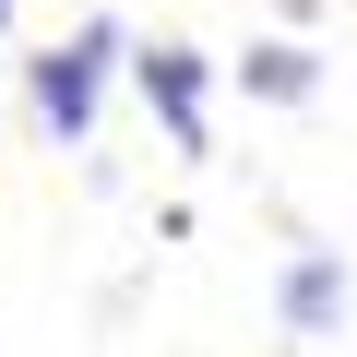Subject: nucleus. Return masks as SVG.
<instances>
[{
    "mask_svg": "<svg viewBox=\"0 0 357 357\" xmlns=\"http://www.w3.org/2000/svg\"><path fill=\"white\" fill-rule=\"evenodd\" d=\"M107 72H119V24H72V36H60V48L24 72V96H36V119H48L60 143H84V131H96Z\"/></svg>",
    "mask_w": 357,
    "mask_h": 357,
    "instance_id": "obj_1",
    "label": "nucleus"
},
{
    "mask_svg": "<svg viewBox=\"0 0 357 357\" xmlns=\"http://www.w3.org/2000/svg\"><path fill=\"white\" fill-rule=\"evenodd\" d=\"M131 72H143V107L167 119V143L203 155V48H143Z\"/></svg>",
    "mask_w": 357,
    "mask_h": 357,
    "instance_id": "obj_2",
    "label": "nucleus"
},
{
    "mask_svg": "<svg viewBox=\"0 0 357 357\" xmlns=\"http://www.w3.org/2000/svg\"><path fill=\"white\" fill-rule=\"evenodd\" d=\"M274 310H286V333H333L345 321V250H298L286 286H274Z\"/></svg>",
    "mask_w": 357,
    "mask_h": 357,
    "instance_id": "obj_3",
    "label": "nucleus"
},
{
    "mask_svg": "<svg viewBox=\"0 0 357 357\" xmlns=\"http://www.w3.org/2000/svg\"><path fill=\"white\" fill-rule=\"evenodd\" d=\"M238 84H250V96H274V107H298V96H310V84H321V60H310V48H286V36H274V48H250V60H238Z\"/></svg>",
    "mask_w": 357,
    "mask_h": 357,
    "instance_id": "obj_4",
    "label": "nucleus"
},
{
    "mask_svg": "<svg viewBox=\"0 0 357 357\" xmlns=\"http://www.w3.org/2000/svg\"><path fill=\"white\" fill-rule=\"evenodd\" d=\"M0 24H13V0H0Z\"/></svg>",
    "mask_w": 357,
    "mask_h": 357,
    "instance_id": "obj_5",
    "label": "nucleus"
}]
</instances>
